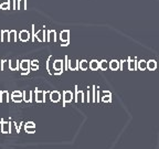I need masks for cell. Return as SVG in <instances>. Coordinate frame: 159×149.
Returning <instances> with one entry per match:
<instances>
[{
    "mask_svg": "<svg viewBox=\"0 0 159 149\" xmlns=\"http://www.w3.org/2000/svg\"><path fill=\"white\" fill-rule=\"evenodd\" d=\"M103 102H110L112 101V98H110V94L108 92L107 93H104V96H103Z\"/></svg>",
    "mask_w": 159,
    "mask_h": 149,
    "instance_id": "cell-30",
    "label": "cell"
},
{
    "mask_svg": "<svg viewBox=\"0 0 159 149\" xmlns=\"http://www.w3.org/2000/svg\"><path fill=\"white\" fill-rule=\"evenodd\" d=\"M44 34H45V30H40L35 33V39L40 41V42H43L45 41V38H44Z\"/></svg>",
    "mask_w": 159,
    "mask_h": 149,
    "instance_id": "cell-13",
    "label": "cell"
},
{
    "mask_svg": "<svg viewBox=\"0 0 159 149\" xmlns=\"http://www.w3.org/2000/svg\"><path fill=\"white\" fill-rule=\"evenodd\" d=\"M9 101V93L7 91H2L0 93V102L1 103H8Z\"/></svg>",
    "mask_w": 159,
    "mask_h": 149,
    "instance_id": "cell-15",
    "label": "cell"
},
{
    "mask_svg": "<svg viewBox=\"0 0 159 149\" xmlns=\"http://www.w3.org/2000/svg\"><path fill=\"white\" fill-rule=\"evenodd\" d=\"M9 32L8 30H2L1 31V41L2 42H9Z\"/></svg>",
    "mask_w": 159,
    "mask_h": 149,
    "instance_id": "cell-18",
    "label": "cell"
},
{
    "mask_svg": "<svg viewBox=\"0 0 159 149\" xmlns=\"http://www.w3.org/2000/svg\"><path fill=\"white\" fill-rule=\"evenodd\" d=\"M23 93V101L26 103H30L32 101V92L31 91H24Z\"/></svg>",
    "mask_w": 159,
    "mask_h": 149,
    "instance_id": "cell-12",
    "label": "cell"
},
{
    "mask_svg": "<svg viewBox=\"0 0 159 149\" xmlns=\"http://www.w3.org/2000/svg\"><path fill=\"white\" fill-rule=\"evenodd\" d=\"M48 41L49 42H55L57 41V33L54 30H50L48 32Z\"/></svg>",
    "mask_w": 159,
    "mask_h": 149,
    "instance_id": "cell-14",
    "label": "cell"
},
{
    "mask_svg": "<svg viewBox=\"0 0 159 149\" xmlns=\"http://www.w3.org/2000/svg\"><path fill=\"white\" fill-rule=\"evenodd\" d=\"M45 92H42L40 90H35V102L38 103H42V102H45V98H44V95Z\"/></svg>",
    "mask_w": 159,
    "mask_h": 149,
    "instance_id": "cell-7",
    "label": "cell"
},
{
    "mask_svg": "<svg viewBox=\"0 0 159 149\" xmlns=\"http://www.w3.org/2000/svg\"><path fill=\"white\" fill-rule=\"evenodd\" d=\"M12 133H18V124L11 123V134Z\"/></svg>",
    "mask_w": 159,
    "mask_h": 149,
    "instance_id": "cell-31",
    "label": "cell"
},
{
    "mask_svg": "<svg viewBox=\"0 0 159 149\" xmlns=\"http://www.w3.org/2000/svg\"><path fill=\"white\" fill-rule=\"evenodd\" d=\"M100 63L101 62L96 61V60H92V61L90 62V69L93 71H96L100 69Z\"/></svg>",
    "mask_w": 159,
    "mask_h": 149,
    "instance_id": "cell-16",
    "label": "cell"
},
{
    "mask_svg": "<svg viewBox=\"0 0 159 149\" xmlns=\"http://www.w3.org/2000/svg\"><path fill=\"white\" fill-rule=\"evenodd\" d=\"M10 70V65H9V61L4 60L1 62V71H8Z\"/></svg>",
    "mask_w": 159,
    "mask_h": 149,
    "instance_id": "cell-23",
    "label": "cell"
},
{
    "mask_svg": "<svg viewBox=\"0 0 159 149\" xmlns=\"http://www.w3.org/2000/svg\"><path fill=\"white\" fill-rule=\"evenodd\" d=\"M30 64L31 61H29V60H22L20 62V67L22 71H30Z\"/></svg>",
    "mask_w": 159,
    "mask_h": 149,
    "instance_id": "cell-10",
    "label": "cell"
},
{
    "mask_svg": "<svg viewBox=\"0 0 159 149\" xmlns=\"http://www.w3.org/2000/svg\"><path fill=\"white\" fill-rule=\"evenodd\" d=\"M107 67H108V63H107V61H106V60L101 61V63H100V69L103 71H106L107 70Z\"/></svg>",
    "mask_w": 159,
    "mask_h": 149,
    "instance_id": "cell-26",
    "label": "cell"
},
{
    "mask_svg": "<svg viewBox=\"0 0 159 149\" xmlns=\"http://www.w3.org/2000/svg\"><path fill=\"white\" fill-rule=\"evenodd\" d=\"M60 40H61L62 42H64V44H62V45H67L69 44V41H70V31L69 30H63L61 31V33H60Z\"/></svg>",
    "mask_w": 159,
    "mask_h": 149,
    "instance_id": "cell-1",
    "label": "cell"
},
{
    "mask_svg": "<svg viewBox=\"0 0 159 149\" xmlns=\"http://www.w3.org/2000/svg\"><path fill=\"white\" fill-rule=\"evenodd\" d=\"M61 100V94L57 92V91H53V92L50 93V101L53 102V103H57Z\"/></svg>",
    "mask_w": 159,
    "mask_h": 149,
    "instance_id": "cell-9",
    "label": "cell"
},
{
    "mask_svg": "<svg viewBox=\"0 0 159 149\" xmlns=\"http://www.w3.org/2000/svg\"><path fill=\"white\" fill-rule=\"evenodd\" d=\"M24 130L28 134H33L35 132V127H24Z\"/></svg>",
    "mask_w": 159,
    "mask_h": 149,
    "instance_id": "cell-32",
    "label": "cell"
},
{
    "mask_svg": "<svg viewBox=\"0 0 159 149\" xmlns=\"http://www.w3.org/2000/svg\"><path fill=\"white\" fill-rule=\"evenodd\" d=\"M73 97L74 95L71 91H64L63 92V106H65L66 103L73 101Z\"/></svg>",
    "mask_w": 159,
    "mask_h": 149,
    "instance_id": "cell-5",
    "label": "cell"
},
{
    "mask_svg": "<svg viewBox=\"0 0 159 149\" xmlns=\"http://www.w3.org/2000/svg\"><path fill=\"white\" fill-rule=\"evenodd\" d=\"M51 57H49V60H48V65H47V69H48V71H49V73L50 74H53V63L51 62Z\"/></svg>",
    "mask_w": 159,
    "mask_h": 149,
    "instance_id": "cell-24",
    "label": "cell"
},
{
    "mask_svg": "<svg viewBox=\"0 0 159 149\" xmlns=\"http://www.w3.org/2000/svg\"><path fill=\"white\" fill-rule=\"evenodd\" d=\"M11 100L14 103H20V102L23 101V93L20 92V91H13L11 93Z\"/></svg>",
    "mask_w": 159,
    "mask_h": 149,
    "instance_id": "cell-3",
    "label": "cell"
},
{
    "mask_svg": "<svg viewBox=\"0 0 159 149\" xmlns=\"http://www.w3.org/2000/svg\"><path fill=\"white\" fill-rule=\"evenodd\" d=\"M10 7H11L10 2H2L0 4V9H2V10H8V9H10Z\"/></svg>",
    "mask_w": 159,
    "mask_h": 149,
    "instance_id": "cell-28",
    "label": "cell"
},
{
    "mask_svg": "<svg viewBox=\"0 0 159 149\" xmlns=\"http://www.w3.org/2000/svg\"><path fill=\"white\" fill-rule=\"evenodd\" d=\"M80 67L79 61L77 60H69L67 59V69L71 71H75Z\"/></svg>",
    "mask_w": 159,
    "mask_h": 149,
    "instance_id": "cell-6",
    "label": "cell"
},
{
    "mask_svg": "<svg viewBox=\"0 0 159 149\" xmlns=\"http://www.w3.org/2000/svg\"><path fill=\"white\" fill-rule=\"evenodd\" d=\"M24 127H35L34 123H32V122H28V123L24 125Z\"/></svg>",
    "mask_w": 159,
    "mask_h": 149,
    "instance_id": "cell-34",
    "label": "cell"
},
{
    "mask_svg": "<svg viewBox=\"0 0 159 149\" xmlns=\"http://www.w3.org/2000/svg\"><path fill=\"white\" fill-rule=\"evenodd\" d=\"M0 132H1V124H0Z\"/></svg>",
    "mask_w": 159,
    "mask_h": 149,
    "instance_id": "cell-36",
    "label": "cell"
},
{
    "mask_svg": "<svg viewBox=\"0 0 159 149\" xmlns=\"http://www.w3.org/2000/svg\"><path fill=\"white\" fill-rule=\"evenodd\" d=\"M26 7V0H19V10H24Z\"/></svg>",
    "mask_w": 159,
    "mask_h": 149,
    "instance_id": "cell-27",
    "label": "cell"
},
{
    "mask_svg": "<svg viewBox=\"0 0 159 149\" xmlns=\"http://www.w3.org/2000/svg\"><path fill=\"white\" fill-rule=\"evenodd\" d=\"M31 65H32V70H38L39 69V61L38 60L31 61Z\"/></svg>",
    "mask_w": 159,
    "mask_h": 149,
    "instance_id": "cell-29",
    "label": "cell"
},
{
    "mask_svg": "<svg viewBox=\"0 0 159 149\" xmlns=\"http://www.w3.org/2000/svg\"><path fill=\"white\" fill-rule=\"evenodd\" d=\"M0 66H1V64H0Z\"/></svg>",
    "mask_w": 159,
    "mask_h": 149,
    "instance_id": "cell-37",
    "label": "cell"
},
{
    "mask_svg": "<svg viewBox=\"0 0 159 149\" xmlns=\"http://www.w3.org/2000/svg\"><path fill=\"white\" fill-rule=\"evenodd\" d=\"M128 63H129V66H128V69L130 71H134L135 70V61H132V60H128Z\"/></svg>",
    "mask_w": 159,
    "mask_h": 149,
    "instance_id": "cell-33",
    "label": "cell"
},
{
    "mask_svg": "<svg viewBox=\"0 0 159 149\" xmlns=\"http://www.w3.org/2000/svg\"><path fill=\"white\" fill-rule=\"evenodd\" d=\"M9 65H10V70L11 71H16L20 67L18 61H16V60H10V61H9Z\"/></svg>",
    "mask_w": 159,
    "mask_h": 149,
    "instance_id": "cell-17",
    "label": "cell"
},
{
    "mask_svg": "<svg viewBox=\"0 0 159 149\" xmlns=\"http://www.w3.org/2000/svg\"><path fill=\"white\" fill-rule=\"evenodd\" d=\"M53 69H54V73L55 74H61L63 72V61L62 60H55L53 62Z\"/></svg>",
    "mask_w": 159,
    "mask_h": 149,
    "instance_id": "cell-2",
    "label": "cell"
},
{
    "mask_svg": "<svg viewBox=\"0 0 159 149\" xmlns=\"http://www.w3.org/2000/svg\"><path fill=\"white\" fill-rule=\"evenodd\" d=\"M19 39H20V41H22V42H26V41L30 40V33L26 30L20 31V33H19Z\"/></svg>",
    "mask_w": 159,
    "mask_h": 149,
    "instance_id": "cell-8",
    "label": "cell"
},
{
    "mask_svg": "<svg viewBox=\"0 0 159 149\" xmlns=\"http://www.w3.org/2000/svg\"><path fill=\"white\" fill-rule=\"evenodd\" d=\"M88 66H90V64H88V62L86 61V60H82V61L80 62V69L82 71L87 70Z\"/></svg>",
    "mask_w": 159,
    "mask_h": 149,
    "instance_id": "cell-22",
    "label": "cell"
},
{
    "mask_svg": "<svg viewBox=\"0 0 159 149\" xmlns=\"http://www.w3.org/2000/svg\"><path fill=\"white\" fill-rule=\"evenodd\" d=\"M110 70H113V71L118 70L119 62L116 61V60H113V61H110Z\"/></svg>",
    "mask_w": 159,
    "mask_h": 149,
    "instance_id": "cell-20",
    "label": "cell"
},
{
    "mask_svg": "<svg viewBox=\"0 0 159 149\" xmlns=\"http://www.w3.org/2000/svg\"><path fill=\"white\" fill-rule=\"evenodd\" d=\"M2 2H10L9 0H2Z\"/></svg>",
    "mask_w": 159,
    "mask_h": 149,
    "instance_id": "cell-35",
    "label": "cell"
},
{
    "mask_svg": "<svg viewBox=\"0 0 159 149\" xmlns=\"http://www.w3.org/2000/svg\"><path fill=\"white\" fill-rule=\"evenodd\" d=\"M147 67L149 69L150 71H154L156 67H157V62L155 60H150V61L147 62Z\"/></svg>",
    "mask_w": 159,
    "mask_h": 149,
    "instance_id": "cell-21",
    "label": "cell"
},
{
    "mask_svg": "<svg viewBox=\"0 0 159 149\" xmlns=\"http://www.w3.org/2000/svg\"><path fill=\"white\" fill-rule=\"evenodd\" d=\"M138 67L140 69L141 71H144L147 69V62L145 61V60H141V61L138 62Z\"/></svg>",
    "mask_w": 159,
    "mask_h": 149,
    "instance_id": "cell-25",
    "label": "cell"
},
{
    "mask_svg": "<svg viewBox=\"0 0 159 149\" xmlns=\"http://www.w3.org/2000/svg\"><path fill=\"white\" fill-rule=\"evenodd\" d=\"M75 91H76V98H75V101L77 102H84V94L82 91H79V88H77V86H75Z\"/></svg>",
    "mask_w": 159,
    "mask_h": 149,
    "instance_id": "cell-11",
    "label": "cell"
},
{
    "mask_svg": "<svg viewBox=\"0 0 159 149\" xmlns=\"http://www.w3.org/2000/svg\"><path fill=\"white\" fill-rule=\"evenodd\" d=\"M17 41V32L11 30L9 32V42H16Z\"/></svg>",
    "mask_w": 159,
    "mask_h": 149,
    "instance_id": "cell-19",
    "label": "cell"
},
{
    "mask_svg": "<svg viewBox=\"0 0 159 149\" xmlns=\"http://www.w3.org/2000/svg\"><path fill=\"white\" fill-rule=\"evenodd\" d=\"M1 133L11 134V123L10 122H4V119H1Z\"/></svg>",
    "mask_w": 159,
    "mask_h": 149,
    "instance_id": "cell-4",
    "label": "cell"
}]
</instances>
